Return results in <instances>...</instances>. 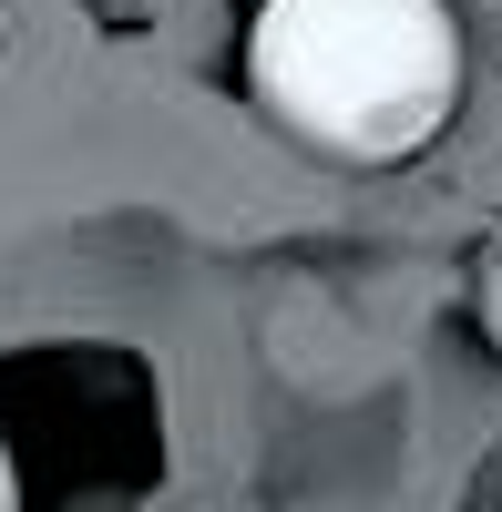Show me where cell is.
Returning a JSON list of instances; mask_svg holds the SVG:
<instances>
[{
    "mask_svg": "<svg viewBox=\"0 0 502 512\" xmlns=\"http://www.w3.org/2000/svg\"><path fill=\"white\" fill-rule=\"evenodd\" d=\"M246 93L328 164H410L462 103L451 0H267L246 31Z\"/></svg>",
    "mask_w": 502,
    "mask_h": 512,
    "instance_id": "6da1fadb",
    "label": "cell"
},
{
    "mask_svg": "<svg viewBox=\"0 0 502 512\" xmlns=\"http://www.w3.org/2000/svg\"><path fill=\"white\" fill-rule=\"evenodd\" d=\"M472 308H482V338L502 349V236H492V256H482V287H472Z\"/></svg>",
    "mask_w": 502,
    "mask_h": 512,
    "instance_id": "7a4b0ae2",
    "label": "cell"
},
{
    "mask_svg": "<svg viewBox=\"0 0 502 512\" xmlns=\"http://www.w3.org/2000/svg\"><path fill=\"white\" fill-rule=\"evenodd\" d=\"M0 512H21V472H11V441H0Z\"/></svg>",
    "mask_w": 502,
    "mask_h": 512,
    "instance_id": "3957f363",
    "label": "cell"
}]
</instances>
